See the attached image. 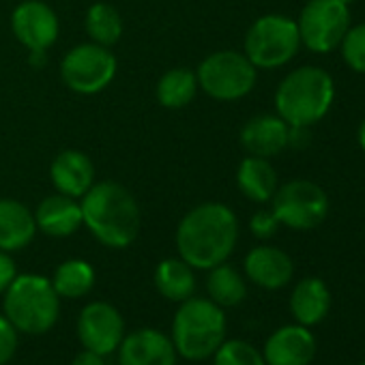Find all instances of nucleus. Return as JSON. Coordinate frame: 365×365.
<instances>
[{
    "instance_id": "1",
    "label": "nucleus",
    "mask_w": 365,
    "mask_h": 365,
    "mask_svg": "<svg viewBox=\"0 0 365 365\" xmlns=\"http://www.w3.org/2000/svg\"><path fill=\"white\" fill-rule=\"evenodd\" d=\"M178 258L192 269L209 271L230 258L239 241V220L228 205L202 202L176 226Z\"/></svg>"
},
{
    "instance_id": "2",
    "label": "nucleus",
    "mask_w": 365,
    "mask_h": 365,
    "mask_svg": "<svg viewBox=\"0 0 365 365\" xmlns=\"http://www.w3.org/2000/svg\"><path fill=\"white\" fill-rule=\"evenodd\" d=\"M80 200L84 226L101 245L123 250L138 239L142 213L135 198L120 182H95Z\"/></svg>"
},
{
    "instance_id": "3",
    "label": "nucleus",
    "mask_w": 365,
    "mask_h": 365,
    "mask_svg": "<svg viewBox=\"0 0 365 365\" xmlns=\"http://www.w3.org/2000/svg\"><path fill=\"white\" fill-rule=\"evenodd\" d=\"M335 99V84L322 67L305 65L290 71L275 91V110L290 127L322 120Z\"/></svg>"
},
{
    "instance_id": "4",
    "label": "nucleus",
    "mask_w": 365,
    "mask_h": 365,
    "mask_svg": "<svg viewBox=\"0 0 365 365\" xmlns=\"http://www.w3.org/2000/svg\"><path fill=\"white\" fill-rule=\"evenodd\" d=\"M226 341L224 307L211 299H185L174 314L172 344L176 354L190 361H205Z\"/></svg>"
},
{
    "instance_id": "5",
    "label": "nucleus",
    "mask_w": 365,
    "mask_h": 365,
    "mask_svg": "<svg viewBox=\"0 0 365 365\" xmlns=\"http://www.w3.org/2000/svg\"><path fill=\"white\" fill-rule=\"evenodd\" d=\"M61 297L43 275H16L5 290V316L22 333L41 335L50 331L61 312Z\"/></svg>"
},
{
    "instance_id": "6",
    "label": "nucleus",
    "mask_w": 365,
    "mask_h": 365,
    "mask_svg": "<svg viewBox=\"0 0 365 365\" xmlns=\"http://www.w3.org/2000/svg\"><path fill=\"white\" fill-rule=\"evenodd\" d=\"M301 48L297 20L279 14L258 18L245 35L243 54L256 69H279L290 63Z\"/></svg>"
},
{
    "instance_id": "7",
    "label": "nucleus",
    "mask_w": 365,
    "mask_h": 365,
    "mask_svg": "<svg viewBox=\"0 0 365 365\" xmlns=\"http://www.w3.org/2000/svg\"><path fill=\"white\" fill-rule=\"evenodd\" d=\"M198 88L215 101H237L247 97L258 80V69L243 52L220 50L202 58L196 69Z\"/></svg>"
},
{
    "instance_id": "8",
    "label": "nucleus",
    "mask_w": 365,
    "mask_h": 365,
    "mask_svg": "<svg viewBox=\"0 0 365 365\" xmlns=\"http://www.w3.org/2000/svg\"><path fill=\"white\" fill-rule=\"evenodd\" d=\"M116 56L99 43H80L61 61V78L65 86L78 95H97L106 91L116 76Z\"/></svg>"
},
{
    "instance_id": "9",
    "label": "nucleus",
    "mask_w": 365,
    "mask_h": 365,
    "mask_svg": "<svg viewBox=\"0 0 365 365\" xmlns=\"http://www.w3.org/2000/svg\"><path fill=\"white\" fill-rule=\"evenodd\" d=\"M271 202V211L277 222L290 230H314L327 220L329 213V198L324 190L303 178L277 187Z\"/></svg>"
},
{
    "instance_id": "10",
    "label": "nucleus",
    "mask_w": 365,
    "mask_h": 365,
    "mask_svg": "<svg viewBox=\"0 0 365 365\" xmlns=\"http://www.w3.org/2000/svg\"><path fill=\"white\" fill-rule=\"evenodd\" d=\"M301 43L316 52H333L350 29V5L341 0H307L297 18Z\"/></svg>"
},
{
    "instance_id": "11",
    "label": "nucleus",
    "mask_w": 365,
    "mask_h": 365,
    "mask_svg": "<svg viewBox=\"0 0 365 365\" xmlns=\"http://www.w3.org/2000/svg\"><path fill=\"white\" fill-rule=\"evenodd\" d=\"M11 31L29 52H48L58 39L61 22L43 0H24L11 14Z\"/></svg>"
},
{
    "instance_id": "12",
    "label": "nucleus",
    "mask_w": 365,
    "mask_h": 365,
    "mask_svg": "<svg viewBox=\"0 0 365 365\" xmlns=\"http://www.w3.org/2000/svg\"><path fill=\"white\" fill-rule=\"evenodd\" d=\"M78 337L86 350L97 354H112L125 337V322L118 309L110 303H88L78 318Z\"/></svg>"
},
{
    "instance_id": "13",
    "label": "nucleus",
    "mask_w": 365,
    "mask_h": 365,
    "mask_svg": "<svg viewBox=\"0 0 365 365\" xmlns=\"http://www.w3.org/2000/svg\"><path fill=\"white\" fill-rule=\"evenodd\" d=\"M262 356L267 365H309L316 356V339L309 327L286 324L267 339Z\"/></svg>"
},
{
    "instance_id": "14",
    "label": "nucleus",
    "mask_w": 365,
    "mask_h": 365,
    "mask_svg": "<svg viewBox=\"0 0 365 365\" xmlns=\"http://www.w3.org/2000/svg\"><path fill=\"white\" fill-rule=\"evenodd\" d=\"M120 365H176V348L170 337L155 329H140L123 337L118 346Z\"/></svg>"
},
{
    "instance_id": "15",
    "label": "nucleus",
    "mask_w": 365,
    "mask_h": 365,
    "mask_svg": "<svg viewBox=\"0 0 365 365\" xmlns=\"http://www.w3.org/2000/svg\"><path fill=\"white\" fill-rule=\"evenodd\" d=\"M50 180L58 194L82 198L95 185V165L86 153L67 148L54 157L50 165Z\"/></svg>"
},
{
    "instance_id": "16",
    "label": "nucleus",
    "mask_w": 365,
    "mask_h": 365,
    "mask_svg": "<svg viewBox=\"0 0 365 365\" xmlns=\"http://www.w3.org/2000/svg\"><path fill=\"white\" fill-rule=\"evenodd\" d=\"M290 140V125L277 114H260L250 118L241 129V146L254 157H275Z\"/></svg>"
},
{
    "instance_id": "17",
    "label": "nucleus",
    "mask_w": 365,
    "mask_h": 365,
    "mask_svg": "<svg viewBox=\"0 0 365 365\" xmlns=\"http://www.w3.org/2000/svg\"><path fill=\"white\" fill-rule=\"evenodd\" d=\"M245 275L264 290H279L292 279L294 264L284 250L258 245L245 256Z\"/></svg>"
},
{
    "instance_id": "18",
    "label": "nucleus",
    "mask_w": 365,
    "mask_h": 365,
    "mask_svg": "<svg viewBox=\"0 0 365 365\" xmlns=\"http://www.w3.org/2000/svg\"><path fill=\"white\" fill-rule=\"evenodd\" d=\"M35 222H37V230L54 239L71 237L84 226L82 207L78 198H71L58 192L39 202L35 211Z\"/></svg>"
},
{
    "instance_id": "19",
    "label": "nucleus",
    "mask_w": 365,
    "mask_h": 365,
    "mask_svg": "<svg viewBox=\"0 0 365 365\" xmlns=\"http://www.w3.org/2000/svg\"><path fill=\"white\" fill-rule=\"evenodd\" d=\"M37 235L35 213L20 200L0 198V250L18 252L33 243Z\"/></svg>"
},
{
    "instance_id": "20",
    "label": "nucleus",
    "mask_w": 365,
    "mask_h": 365,
    "mask_svg": "<svg viewBox=\"0 0 365 365\" xmlns=\"http://www.w3.org/2000/svg\"><path fill=\"white\" fill-rule=\"evenodd\" d=\"M331 307V292L320 277L301 279L290 294V312L303 327H314L324 320Z\"/></svg>"
},
{
    "instance_id": "21",
    "label": "nucleus",
    "mask_w": 365,
    "mask_h": 365,
    "mask_svg": "<svg viewBox=\"0 0 365 365\" xmlns=\"http://www.w3.org/2000/svg\"><path fill=\"white\" fill-rule=\"evenodd\" d=\"M237 187L247 200L264 205L277 192V172L269 159L250 155L237 168Z\"/></svg>"
},
{
    "instance_id": "22",
    "label": "nucleus",
    "mask_w": 365,
    "mask_h": 365,
    "mask_svg": "<svg viewBox=\"0 0 365 365\" xmlns=\"http://www.w3.org/2000/svg\"><path fill=\"white\" fill-rule=\"evenodd\" d=\"M198 91L200 88H198L196 71L187 67H174L168 69L157 80L155 97L165 110H182L196 99Z\"/></svg>"
},
{
    "instance_id": "23",
    "label": "nucleus",
    "mask_w": 365,
    "mask_h": 365,
    "mask_svg": "<svg viewBox=\"0 0 365 365\" xmlns=\"http://www.w3.org/2000/svg\"><path fill=\"white\" fill-rule=\"evenodd\" d=\"M155 286L168 301L182 303L196 290L194 269L182 258H165L155 269Z\"/></svg>"
},
{
    "instance_id": "24",
    "label": "nucleus",
    "mask_w": 365,
    "mask_h": 365,
    "mask_svg": "<svg viewBox=\"0 0 365 365\" xmlns=\"http://www.w3.org/2000/svg\"><path fill=\"white\" fill-rule=\"evenodd\" d=\"M56 294L65 299H82L95 286V269L80 258L65 260L56 267L54 279H50Z\"/></svg>"
},
{
    "instance_id": "25",
    "label": "nucleus",
    "mask_w": 365,
    "mask_h": 365,
    "mask_svg": "<svg viewBox=\"0 0 365 365\" xmlns=\"http://www.w3.org/2000/svg\"><path fill=\"white\" fill-rule=\"evenodd\" d=\"M84 29L93 43L112 48L123 37V16L116 7L108 3H95L88 7L84 18Z\"/></svg>"
},
{
    "instance_id": "26",
    "label": "nucleus",
    "mask_w": 365,
    "mask_h": 365,
    "mask_svg": "<svg viewBox=\"0 0 365 365\" xmlns=\"http://www.w3.org/2000/svg\"><path fill=\"white\" fill-rule=\"evenodd\" d=\"M207 290H209L211 301L217 303L220 307H235L247 294V286H245L241 273L226 262L209 269Z\"/></svg>"
},
{
    "instance_id": "27",
    "label": "nucleus",
    "mask_w": 365,
    "mask_h": 365,
    "mask_svg": "<svg viewBox=\"0 0 365 365\" xmlns=\"http://www.w3.org/2000/svg\"><path fill=\"white\" fill-rule=\"evenodd\" d=\"M213 365H267L264 356L243 339H228L224 341L215 354Z\"/></svg>"
},
{
    "instance_id": "28",
    "label": "nucleus",
    "mask_w": 365,
    "mask_h": 365,
    "mask_svg": "<svg viewBox=\"0 0 365 365\" xmlns=\"http://www.w3.org/2000/svg\"><path fill=\"white\" fill-rule=\"evenodd\" d=\"M339 50H341L344 63L352 71L365 76V22L354 24L346 31V35L339 43Z\"/></svg>"
},
{
    "instance_id": "29",
    "label": "nucleus",
    "mask_w": 365,
    "mask_h": 365,
    "mask_svg": "<svg viewBox=\"0 0 365 365\" xmlns=\"http://www.w3.org/2000/svg\"><path fill=\"white\" fill-rule=\"evenodd\" d=\"M18 350V329L7 320V316H0V365L11 361Z\"/></svg>"
},
{
    "instance_id": "30",
    "label": "nucleus",
    "mask_w": 365,
    "mask_h": 365,
    "mask_svg": "<svg viewBox=\"0 0 365 365\" xmlns=\"http://www.w3.org/2000/svg\"><path fill=\"white\" fill-rule=\"evenodd\" d=\"M282 224L277 222V217L273 215V211H258L254 213V217L250 220V230L256 239H271L277 228Z\"/></svg>"
},
{
    "instance_id": "31",
    "label": "nucleus",
    "mask_w": 365,
    "mask_h": 365,
    "mask_svg": "<svg viewBox=\"0 0 365 365\" xmlns=\"http://www.w3.org/2000/svg\"><path fill=\"white\" fill-rule=\"evenodd\" d=\"M16 275H18V269H16L14 258L9 256V252L0 250V294H5V290L16 279Z\"/></svg>"
},
{
    "instance_id": "32",
    "label": "nucleus",
    "mask_w": 365,
    "mask_h": 365,
    "mask_svg": "<svg viewBox=\"0 0 365 365\" xmlns=\"http://www.w3.org/2000/svg\"><path fill=\"white\" fill-rule=\"evenodd\" d=\"M71 365H106V361H103V354H97V352L84 348L80 354H76Z\"/></svg>"
},
{
    "instance_id": "33",
    "label": "nucleus",
    "mask_w": 365,
    "mask_h": 365,
    "mask_svg": "<svg viewBox=\"0 0 365 365\" xmlns=\"http://www.w3.org/2000/svg\"><path fill=\"white\" fill-rule=\"evenodd\" d=\"M356 140H359V146H361V150L365 153V118H363V123L359 125V131H356Z\"/></svg>"
},
{
    "instance_id": "34",
    "label": "nucleus",
    "mask_w": 365,
    "mask_h": 365,
    "mask_svg": "<svg viewBox=\"0 0 365 365\" xmlns=\"http://www.w3.org/2000/svg\"><path fill=\"white\" fill-rule=\"evenodd\" d=\"M341 3H346V5H350V3H354V0H341Z\"/></svg>"
},
{
    "instance_id": "35",
    "label": "nucleus",
    "mask_w": 365,
    "mask_h": 365,
    "mask_svg": "<svg viewBox=\"0 0 365 365\" xmlns=\"http://www.w3.org/2000/svg\"><path fill=\"white\" fill-rule=\"evenodd\" d=\"M361 365H365V361H363V363H361Z\"/></svg>"
}]
</instances>
